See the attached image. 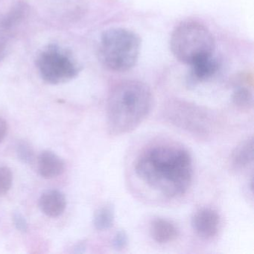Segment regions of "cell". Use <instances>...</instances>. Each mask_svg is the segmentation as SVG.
Returning <instances> with one entry per match:
<instances>
[{
  "instance_id": "9c48e42d",
  "label": "cell",
  "mask_w": 254,
  "mask_h": 254,
  "mask_svg": "<svg viewBox=\"0 0 254 254\" xmlns=\"http://www.w3.org/2000/svg\"><path fill=\"white\" fill-rule=\"evenodd\" d=\"M38 167L41 177L46 179H53L63 173L65 163L56 153L44 151L38 157Z\"/></svg>"
},
{
  "instance_id": "ffe728a7",
  "label": "cell",
  "mask_w": 254,
  "mask_h": 254,
  "mask_svg": "<svg viewBox=\"0 0 254 254\" xmlns=\"http://www.w3.org/2000/svg\"><path fill=\"white\" fill-rule=\"evenodd\" d=\"M8 132V124L2 117H0V142H2Z\"/></svg>"
},
{
  "instance_id": "277c9868",
  "label": "cell",
  "mask_w": 254,
  "mask_h": 254,
  "mask_svg": "<svg viewBox=\"0 0 254 254\" xmlns=\"http://www.w3.org/2000/svg\"><path fill=\"white\" fill-rule=\"evenodd\" d=\"M215 42L207 27L197 21L180 23L172 32L170 48L178 60L190 65L214 55Z\"/></svg>"
},
{
  "instance_id": "8fae6325",
  "label": "cell",
  "mask_w": 254,
  "mask_h": 254,
  "mask_svg": "<svg viewBox=\"0 0 254 254\" xmlns=\"http://www.w3.org/2000/svg\"><path fill=\"white\" fill-rule=\"evenodd\" d=\"M190 66L191 79L195 81H203L212 78L218 72L220 64L218 59L212 55L197 61Z\"/></svg>"
},
{
  "instance_id": "d6986e66",
  "label": "cell",
  "mask_w": 254,
  "mask_h": 254,
  "mask_svg": "<svg viewBox=\"0 0 254 254\" xmlns=\"http://www.w3.org/2000/svg\"><path fill=\"white\" fill-rule=\"evenodd\" d=\"M13 222L19 231L26 233L28 230V223L26 218L20 212H14L13 214Z\"/></svg>"
},
{
  "instance_id": "2e32d148",
  "label": "cell",
  "mask_w": 254,
  "mask_h": 254,
  "mask_svg": "<svg viewBox=\"0 0 254 254\" xmlns=\"http://www.w3.org/2000/svg\"><path fill=\"white\" fill-rule=\"evenodd\" d=\"M16 153L19 160L24 164H32L35 160V151L32 145L24 140L17 142Z\"/></svg>"
},
{
  "instance_id": "5bb4252c",
  "label": "cell",
  "mask_w": 254,
  "mask_h": 254,
  "mask_svg": "<svg viewBox=\"0 0 254 254\" xmlns=\"http://www.w3.org/2000/svg\"><path fill=\"white\" fill-rule=\"evenodd\" d=\"M115 218V211L111 204L99 208L93 217V224L96 230L104 231L112 227Z\"/></svg>"
},
{
  "instance_id": "8992f818",
  "label": "cell",
  "mask_w": 254,
  "mask_h": 254,
  "mask_svg": "<svg viewBox=\"0 0 254 254\" xmlns=\"http://www.w3.org/2000/svg\"><path fill=\"white\" fill-rule=\"evenodd\" d=\"M219 215L212 208L203 207L196 211L191 218V225L196 234L205 240L213 239L219 230Z\"/></svg>"
},
{
  "instance_id": "3957f363",
  "label": "cell",
  "mask_w": 254,
  "mask_h": 254,
  "mask_svg": "<svg viewBox=\"0 0 254 254\" xmlns=\"http://www.w3.org/2000/svg\"><path fill=\"white\" fill-rule=\"evenodd\" d=\"M141 40L136 32L125 28H112L102 34L98 56L102 64L114 72H125L136 65Z\"/></svg>"
},
{
  "instance_id": "7a4b0ae2",
  "label": "cell",
  "mask_w": 254,
  "mask_h": 254,
  "mask_svg": "<svg viewBox=\"0 0 254 254\" xmlns=\"http://www.w3.org/2000/svg\"><path fill=\"white\" fill-rule=\"evenodd\" d=\"M153 105L150 87L139 81H123L108 96L107 123L114 136L134 130L147 118Z\"/></svg>"
},
{
  "instance_id": "30bf717a",
  "label": "cell",
  "mask_w": 254,
  "mask_h": 254,
  "mask_svg": "<svg viewBox=\"0 0 254 254\" xmlns=\"http://www.w3.org/2000/svg\"><path fill=\"white\" fill-rule=\"evenodd\" d=\"M150 233L154 242L164 245L176 240L179 236V230L172 221L157 218L151 221Z\"/></svg>"
},
{
  "instance_id": "4fadbf2b",
  "label": "cell",
  "mask_w": 254,
  "mask_h": 254,
  "mask_svg": "<svg viewBox=\"0 0 254 254\" xmlns=\"http://www.w3.org/2000/svg\"><path fill=\"white\" fill-rule=\"evenodd\" d=\"M29 13V7L26 3L20 2L11 8V11L0 21V27L7 31L21 23Z\"/></svg>"
},
{
  "instance_id": "e0dca14e",
  "label": "cell",
  "mask_w": 254,
  "mask_h": 254,
  "mask_svg": "<svg viewBox=\"0 0 254 254\" xmlns=\"http://www.w3.org/2000/svg\"><path fill=\"white\" fill-rule=\"evenodd\" d=\"M13 174L7 166H0V195L8 192L12 186Z\"/></svg>"
},
{
  "instance_id": "44dd1931",
  "label": "cell",
  "mask_w": 254,
  "mask_h": 254,
  "mask_svg": "<svg viewBox=\"0 0 254 254\" xmlns=\"http://www.w3.org/2000/svg\"><path fill=\"white\" fill-rule=\"evenodd\" d=\"M85 245L84 244L81 243L79 244L78 246L75 248V252L76 253H83L84 252V249H85Z\"/></svg>"
},
{
  "instance_id": "ac0fdd59",
  "label": "cell",
  "mask_w": 254,
  "mask_h": 254,
  "mask_svg": "<svg viewBox=\"0 0 254 254\" xmlns=\"http://www.w3.org/2000/svg\"><path fill=\"white\" fill-rule=\"evenodd\" d=\"M113 246L116 250L121 251L126 248L128 243V237H127V233L123 230L117 232L113 239Z\"/></svg>"
},
{
  "instance_id": "ba28073f",
  "label": "cell",
  "mask_w": 254,
  "mask_h": 254,
  "mask_svg": "<svg viewBox=\"0 0 254 254\" xmlns=\"http://www.w3.org/2000/svg\"><path fill=\"white\" fill-rule=\"evenodd\" d=\"M39 206L46 215L56 218L60 216L66 209V197L59 190H47L42 193L40 197Z\"/></svg>"
},
{
  "instance_id": "5b68a950",
  "label": "cell",
  "mask_w": 254,
  "mask_h": 254,
  "mask_svg": "<svg viewBox=\"0 0 254 254\" xmlns=\"http://www.w3.org/2000/svg\"><path fill=\"white\" fill-rule=\"evenodd\" d=\"M37 65L43 79L50 84L66 82L78 72L73 61L55 46L49 47L40 55Z\"/></svg>"
},
{
  "instance_id": "9a60e30c",
  "label": "cell",
  "mask_w": 254,
  "mask_h": 254,
  "mask_svg": "<svg viewBox=\"0 0 254 254\" xmlns=\"http://www.w3.org/2000/svg\"><path fill=\"white\" fill-rule=\"evenodd\" d=\"M233 101L238 108L250 109L252 108L254 102L252 92L246 87H240L233 93Z\"/></svg>"
},
{
  "instance_id": "7c38bea8",
  "label": "cell",
  "mask_w": 254,
  "mask_h": 254,
  "mask_svg": "<svg viewBox=\"0 0 254 254\" xmlns=\"http://www.w3.org/2000/svg\"><path fill=\"white\" fill-rule=\"evenodd\" d=\"M254 161V138H250L241 142L232 153V164L236 169H244L252 164Z\"/></svg>"
},
{
  "instance_id": "52a82bcc",
  "label": "cell",
  "mask_w": 254,
  "mask_h": 254,
  "mask_svg": "<svg viewBox=\"0 0 254 254\" xmlns=\"http://www.w3.org/2000/svg\"><path fill=\"white\" fill-rule=\"evenodd\" d=\"M49 11L60 20L74 21L87 11L85 0H44Z\"/></svg>"
},
{
  "instance_id": "6da1fadb",
  "label": "cell",
  "mask_w": 254,
  "mask_h": 254,
  "mask_svg": "<svg viewBox=\"0 0 254 254\" xmlns=\"http://www.w3.org/2000/svg\"><path fill=\"white\" fill-rule=\"evenodd\" d=\"M134 169L144 184L169 198L184 195L192 182L191 154L177 145H157L146 148L136 159Z\"/></svg>"
}]
</instances>
